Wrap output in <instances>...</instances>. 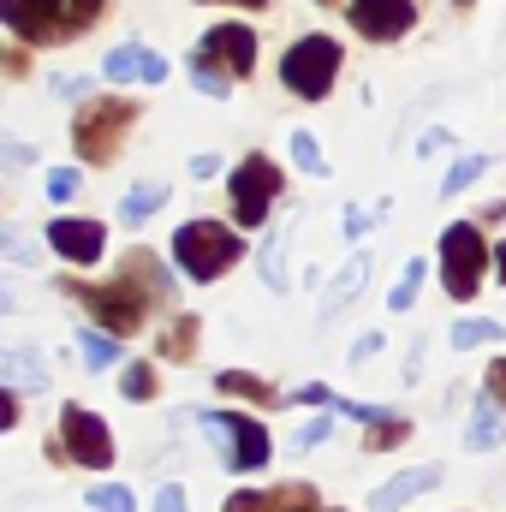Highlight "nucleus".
Masks as SVG:
<instances>
[{
	"label": "nucleus",
	"instance_id": "f257e3e1",
	"mask_svg": "<svg viewBox=\"0 0 506 512\" xmlns=\"http://www.w3.org/2000/svg\"><path fill=\"white\" fill-rule=\"evenodd\" d=\"M66 292H78V298L90 304V316H96L108 334H131V328H143V316H149L143 292L167 304V274L155 268L149 251H131L126 280H114V286H72V280H66Z\"/></svg>",
	"mask_w": 506,
	"mask_h": 512
},
{
	"label": "nucleus",
	"instance_id": "f03ea898",
	"mask_svg": "<svg viewBox=\"0 0 506 512\" xmlns=\"http://www.w3.org/2000/svg\"><path fill=\"white\" fill-rule=\"evenodd\" d=\"M173 256H179V268L191 274V280H221L245 245H239V233L233 227H221V221H185L179 233H173Z\"/></svg>",
	"mask_w": 506,
	"mask_h": 512
},
{
	"label": "nucleus",
	"instance_id": "7ed1b4c3",
	"mask_svg": "<svg viewBox=\"0 0 506 512\" xmlns=\"http://www.w3.org/2000/svg\"><path fill=\"white\" fill-rule=\"evenodd\" d=\"M340 66H346V54H340V42H334V36H304V42H292V48H286L280 78H286V90H292V96L322 102V96L334 90Z\"/></svg>",
	"mask_w": 506,
	"mask_h": 512
},
{
	"label": "nucleus",
	"instance_id": "20e7f679",
	"mask_svg": "<svg viewBox=\"0 0 506 512\" xmlns=\"http://www.w3.org/2000/svg\"><path fill=\"white\" fill-rule=\"evenodd\" d=\"M483 274H489V245H483L477 221L447 227V233H441V286H447L453 298H477Z\"/></svg>",
	"mask_w": 506,
	"mask_h": 512
},
{
	"label": "nucleus",
	"instance_id": "39448f33",
	"mask_svg": "<svg viewBox=\"0 0 506 512\" xmlns=\"http://www.w3.org/2000/svg\"><path fill=\"white\" fill-rule=\"evenodd\" d=\"M137 120V108L131 102H84L78 108V120H72V143H78V155L84 161H114V149H120V137L131 131Z\"/></svg>",
	"mask_w": 506,
	"mask_h": 512
},
{
	"label": "nucleus",
	"instance_id": "423d86ee",
	"mask_svg": "<svg viewBox=\"0 0 506 512\" xmlns=\"http://www.w3.org/2000/svg\"><path fill=\"white\" fill-rule=\"evenodd\" d=\"M274 191H280V167H274L268 155H245L239 173H233V221H239V227H262Z\"/></svg>",
	"mask_w": 506,
	"mask_h": 512
},
{
	"label": "nucleus",
	"instance_id": "0eeeda50",
	"mask_svg": "<svg viewBox=\"0 0 506 512\" xmlns=\"http://www.w3.org/2000/svg\"><path fill=\"white\" fill-rule=\"evenodd\" d=\"M60 447H66V459H78V465H90V471H108V465H114V435H108V423H102L96 411H84V405H66V417H60Z\"/></svg>",
	"mask_w": 506,
	"mask_h": 512
},
{
	"label": "nucleus",
	"instance_id": "6e6552de",
	"mask_svg": "<svg viewBox=\"0 0 506 512\" xmlns=\"http://www.w3.org/2000/svg\"><path fill=\"white\" fill-rule=\"evenodd\" d=\"M203 429L227 435V465H233V471H262L268 453H274V447H268V429H262L256 417H239V411H209Z\"/></svg>",
	"mask_w": 506,
	"mask_h": 512
},
{
	"label": "nucleus",
	"instance_id": "1a4fd4ad",
	"mask_svg": "<svg viewBox=\"0 0 506 512\" xmlns=\"http://www.w3.org/2000/svg\"><path fill=\"white\" fill-rule=\"evenodd\" d=\"M0 18L18 42H60L72 24H60V0H0Z\"/></svg>",
	"mask_w": 506,
	"mask_h": 512
},
{
	"label": "nucleus",
	"instance_id": "9d476101",
	"mask_svg": "<svg viewBox=\"0 0 506 512\" xmlns=\"http://www.w3.org/2000/svg\"><path fill=\"white\" fill-rule=\"evenodd\" d=\"M411 18H417L411 0H352V24H358V36H370V42H399V36L411 30Z\"/></svg>",
	"mask_w": 506,
	"mask_h": 512
},
{
	"label": "nucleus",
	"instance_id": "9b49d317",
	"mask_svg": "<svg viewBox=\"0 0 506 512\" xmlns=\"http://www.w3.org/2000/svg\"><path fill=\"white\" fill-rule=\"evenodd\" d=\"M197 54H209L227 78H245L251 72V60H256V36L245 30V24H215L209 36H203V48Z\"/></svg>",
	"mask_w": 506,
	"mask_h": 512
},
{
	"label": "nucleus",
	"instance_id": "f8f14e48",
	"mask_svg": "<svg viewBox=\"0 0 506 512\" xmlns=\"http://www.w3.org/2000/svg\"><path fill=\"white\" fill-rule=\"evenodd\" d=\"M48 245L66 262H96L108 251V233H102V221H48Z\"/></svg>",
	"mask_w": 506,
	"mask_h": 512
},
{
	"label": "nucleus",
	"instance_id": "ddd939ff",
	"mask_svg": "<svg viewBox=\"0 0 506 512\" xmlns=\"http://www.w3.org/2000/svg\"><path fill=\"white\" fill-rule=\"evenodd\" d=\"M441 483V465H411V471H399L393 483H381L376 495H370V507L376 512H405L417 495H429Z\"/></svg>",
	"mask_w": 506,
	"mask_h": 512
},
{
	"label": "nucleus",
	"instance_id": "4468645a",
	"mask_svg": "<svg viewBox=\"0 0 506 512\" xmlns=\"http://www.w3.org/2000/svg\"><path fill=\"white\" fill-rule=\"evenodd\" d=\"M102 72H108L114 84H137V78H143V84H161V78H167V60H161L155 48L126 42V48H114V54L102 60Z\"/></svg>",
	"mask_w": 506,
	"mask_h": 512
},
{
	"label": "nucleus",
	"instance_id": "2eb2a0df",
	"mask_svg": "<svg viewBox=\"0 0 506 512\" xmlns=\"http://www.w3.org/2000/svg\"><path fill=\"white\" fill-rule=\"evenodd\" d=\"M221 512H316V489L292 483V489H268V495H233Z\"/></svg>",
	"mask_w": 506,
	"mask_h": 512
},
{
	"label": "nucleus",
	"instance_id": "dca6fc26",
	"mask_svg": "<svg viewBox=\"0 0 506 512\" xmlns=\"http://www.w3.org/2000/svg\"><path fill=\"white\" fill-rule=\"evenodd\" d=\"M364 280H370V256H346V268L334 274V286H328V304H322V316H340L358 292H364Z\"/></svg>",
	"mask_w": 506,
	"mask_h": 512
},
{
	"label": "nucleus",
	"instance_id": "f3484780",
	"mask_svg": "<svg viewBox=\"0 0 506 512\" xmlns=\"http://www.w3.org/2000/svg\"><path fill=\"white\" fill-rule=\"evenodd\" d=\"M215 387H221V393H233V399H256V405H286V399L262 382V376H251V370H221Z\"/></svg>",
	"mask_w": 506,
	"mask_h": 512
},
{
	"label": "nucleus",
	"instance_id": "a211bd4d",
	"mask_svg": "<svg viewBox=\"0 0 506 512\" xmlns=\"http://www.w3.org/2000/svg\"><path fill=\"white\" fill-rule=\"evenodd\" d=\"M161 203H167V185H161V179H149V185H131V191H126L120 215H126L131 227H143V221H149V215H155Z\"/></svg>",
	"mask_w": 506,
	"mask_h": 512
},
{
	"label": "nucleus",
	"instance_id": "6ab92c4d",
	"mask_svg": "<svg viewBox=\"0 0 506 512\" xmlns=\"http://www.w3.org/2000/svg\"><path fill=\"white\" fill-rule=\"evenodd\" d=\"M191 352H197V316H173V322H167V334H161V358L191 364Z\"/></svg>",
	"mask_w": 506,
	"mask_h": 512
},
{
	"label": "nucleus",
	"instance_id": "aec40b11",
	"mask_svg": "<svg viewBox=\"0 0 506 512\" xmlns=\"http://www.w3.org/2000/svg\"><path fill=\"white\" fill-rule=\"evenodd\" d=\"M495 441H501V411H495V393H483L471 411V447H495Z\"/></svg>",
	"mask_w": 506,
	"mask_h": 512
},
{
	"label": "nucleus",
	"instance_id": "412c9836",
	"mask_svg": "<svg viewBox=\"0 0 506 512\" xmlns=\"http://www.w3.org/2000/svg\"><path fill=\"white\" fill-rule=\"evenodd\" d=\"M78 346H84V364H90V370H114V364H120V346H114V334H96V328H84V334H78Z\"/></svg>",
	"mask_w": 506,
	"mask_h": 512
},
{
	"label": "nucleus",
	"instance_id": "4be33fe9",
	"mask_svg": "<svg viewBox=\"0 0 506 512\" xmlns=\"http://www.w3.org/2000/svg\"><path fill=\"white\" fill-rule=\"evenodd\" d=\"M6 382L12 387H48V370H42L24 346H12V352H6Z\"/></svg>",
	"mask_w": 506,
	"mask_h": 512
},
{
	"label": "nucleus",
	"instance_id": "5701e85b",
	"mask_svg": "<svg viewBox=\"0 0 506 512\" xmlns=\"http://www.w3.org/2000/svg\"><path fill=\"white\" fill-rule=\"evenodd\" d=\"M191 84H197L203 96H227V90H233V78H227L209 54H191Z\"/></svg>",
	"mask_w": 506,
	"mask_h": 512
},
{
	"label": "nucleus",
	"instance_id": "b1692460",
	"mask_svg": "<svg viewBox=\"0 0 506 512\" xmlns=\"http://www.w3.org/2000/svg\"><path fill=\"white\" fill-rule=\"evenodd\" d=\"M423 274H429V262H423V256H417V262H405V274H399V286H393V298H387V304H393V310H411V304H417Z\"/></svg>",
	"mask_w": 506,
	"mask_h": 512
},
{
	"label": "nucleus",
	"instance_id": "393cba45",
	"mask_svg": "<svg viewBox=\"0 0 506 512\" xmlns=\"http://www.w3.org/2000/svg\"><path fill=\"white\" fill-rule=\"evenodd\" d=\"M96 512H137V501H131V489H120V483H96L90 495H84Z\"/></svg>",
	"mask_w": 506,
	"mask_h": 512
},
{
	"label": "nucleus",
	"instance_id": "a878e982",
	"mask_svg": "<svg viewBox=\"0 0 506 512\" xmlns=\"http://www.w3.org/2000/svg\"><path fill=\"white\" fill-rule=\"evenodd\" d=\"M292 161L316 179V173H328V161H322V149H316V137L310 131H292Z\"/></svg>",
	"mask_w": 506,
	"mask_h": 512
},
{
	"label": "nucleus",
	"instance_id": "bb28decb",
	"mask_svg": "<svg viewBox=\"0 0 506 512\" xmlns=\"http://www.w3.org/2000/svg\"><path fill=\"white\" fill-rule=\"evenodd\" d=\"M405 435H411V423H405V417H381V423H370V441H364V447H399V441H405Z\"/></svg>",
	"mask_w": 506,
	"mask_h": 512
},
{
	"label": "nucleus",
	"instance_id": "cd10ccee",
	"mask_svg": "<svg viewBox=\"0 0 506 512\" xmlns=\"http://www.w3.org/2000/svg\"><path fill=\"white\" fill-rule=\"evenodd\" d=\"M120 387H126V399H155V370L149 364H126Z\"/></svg>",
	"mask_w": 506,
	"mask_h": 512
},
{
	"label": "nucleus",
	"instance_id": "c85d7f7f",
	"mask_svg": "<svg viewBox=\"0 0 506 512\" xmlns=\"http://www.w3.org/2000/svg\"><path fill=\"white\" fill-rule=\"evenodd\" d=\"M483 167H489V161H483V155H465V161H459V167H453V173H447V185H441V197H459V191H465V185H471V179H477V173H483Z\"/></svg>",
	"mask_w": 506,
	"mask_h": 512
},
{
	"label": "nucleus",
	"instance_id": "c756f323",
	"mask_svg": "<svg viewBox=\"0 0 506 512\" xmlns=\"http://www.w3.org/2000/svg\"><path fill=\"white\" fill-rule=\"evenodd\" d=\"M280 256H286V233H274V239H268V256H262V280H268L274 292L286 286V268H280Z\"/></svg>",
	"mask_w": 506,
	"mask_h": 512
},
{
	"label": "nucleus",
	"instance_id": "7c9ffc66",
	"mask_svg": "<svg viewBox=\"0 0 506 512\" xmlns=\"http://www.w3.org/2000/svg\"><path fill=\"white\" fill-rule=\"evenodd\" d=\"M495 334H501V328H495V322H483V316H477V322H459V328H453V346H489V340H495Z\"/></svg>",
	"mask_w": 506,
	"mask_h": 512
},
{
	"label": "nucleus",
	"instance_id": "2f4dec72",
	"mask_svg": "<svg viewBox=\"0 0 506 512\" xmlns=\"http://www.w3.org/2000/svg\"><path fill=\"white\" fill-rule=\"evenodd\" d=\"M72 191H78V173H72V167H54V173H48V197H54V203H66Z\"/></svg>",
	"mask_w": 506,
	"mask_h": 512
},
{
	"label": "nucleus",
	"instance_id": "473e14b6",
	"mask_svg": "<svg viewBox=\"0 0 506 512\" xmlns=\"http://www.w3.org/2000/svg\"><path fill=\"white\" fill-rule=\"evenodd\" d=\"M328 435H334V417H316L310 429H298V435H292V447H322Z\"/></svg>",
	"mask_w": 506,
	"mask_h": 512
},
{
	"label": "nucleus",
	"instance_id": "72a5a7b5",
	"mask_svg": "<svg viewBox=\"0 0 506 512\" xmlns=\"http://www.w3.org/2000/svg\"><path fill=\"white\" fill-rule=\"evenodd\" d=\"M489 393H495V405H506V358L489 364Z\"/></svg>",
	"mask_w": 506,
	"mask_h": 512
},
{
	"label": "nucleus",
	"instance_id": "f704fd0d",
	"mask_svg": "<svg viewBox=\"0 0 506 512\" xmlns=\"http://www.w3.org/2000/svg\"><path fill=\"white\" fill-rule=\"evenodd\" d=\"M155 512H185V489H161L155 495Z\"/></svg>",
	"mask_w": 506,
	"mask_h": 512
},
{
	"label": "nucleus",
	"instance_id": "c9c22d12",
	"mask_svg": "<svg viewBox=\"0 0 506 512\" xmlns=\"http://www.w3.org/2000/svg\"><path fill=\"white\" fill-rule=\"evenodd\" d=\"M322 399H334V393H328V387H298V393H292V405H322Z\"/></svg>",
	"mask_w": 506,
	"mask_h": 512
},
{
	"label": "nucleus",
	"instance_id": "e433bc0d",
	"mask_svg": "<svg viewBox=\"0 0 506 512\" xmlns=\"http://www.w3.org/2000/svg\"><path fill=\"white\" fill-rule=\"evenodd\" d=\"M376 352H381V334H364V340H358V352H352V364H370Z\"/></svg>",
	"mask_w": 506,
	"mask_h": 512
},
{
	"label": "nucleus",
	"instance_id": "4c0bfd02",
	"mask_svg": "<svg viewBox=\"0 0 506 512\" xmlns=\"http://www.w3.org/2000/svg\"><path fill=\"white\" fill-rule=\"evenodd\" d=\"M102 12V0H72V24H90Z\"/></svg>",
	"mask_w": 506,
	"mask_h": 512
},
{
	"label": "nucleus",
	"instance_id": "58836bf2",
	"mask_svg": "<svg viewBox=\"0 0 506 512\" xmlns=\"http://www.w3.org/2000/svg\"><path fill=\"white\" fill-rule=\"evenodd\" d=\"M215 167H221V155H197V161H191L197 179H215Z\"/></svg>",
	"mask_w": 506,
	"mask_h": 512
},
{
	"label": "nucleus",
	"instance_id": "ea45409f",
	"mask_svg": "<svg viewBox=\"0 0 506 512\" xmlns=\"http://www.w3.org/2000/svg\"><path fill=\"white\" fill-rule=\"evenodd\" d=\"M18 423V393H6V405H0V429H12Z\"/></svg>",
	"mask_w": 506,
	"mask_h": 512
},
{
	"label": "nucleus",
	"instance_id": "a19ab883",
	"mask_svg": "<svg viewBox=\"0 0 506 512\" xmlns=\"http://www.w3.org/2000/svg\"><path fill=\"white\" fill-rule=\"evenodd\" d=\"M495 274H501V280H506V245H501V251H495Z\"/></svg>",
	"mask_w": 506,
	"mask_h": 512
},
{
	"label": "nucleus",
	"instance_id": "79ce46f5",
	"mask_svg": "<svg viewBox=\"0 0 506 512\" xmlns=\"http://www.w3.org/2000/svg\"><path fill=\"white\" fill-rule=\"evenodd\" d=\"M245 6H268V0H245Z\"/></svg>",
	"mask_w": 506,
	"mask_h": 512
},
{
	"label": "nucleus",
	"instance_id": "37998d69",
	"mask_svg": "<svg viewBox=\"0 0 506 512\" xmlns=\"http://www.w3.org/2000/svg\"><path fill=\"white\" fill-rule=\"evenodd\" d=\"M459 6H471V0H459Z\"/></svg>",
	"mask_w": 506,
	"mask_h": 512
}]
</instances>
